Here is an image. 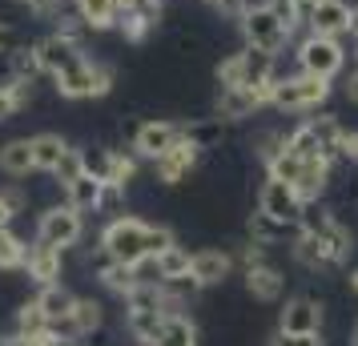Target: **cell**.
<instances>
[{
  "instance_id": "obj_18",
  "label": "cell",
  "mask_w": 358,
  "mask_h": 346,
  "mask_svg": "<svg viewBox=\"0 0 358 346\" xmlns=\"http://www.w3.org/2000/svg\"><path fill=\"white\" fill-rule=\"evenodd\" d=\"M245 290H250L254 302H282V294H286V278H282L278 266L258 262V266L245 270Z\"/></svg>"
},
{
  "instance_id": "obj_35",
  "label": "cell",
  "mask_w": 358,
  "mask_h": 346,
  "mask_svg": "<svg viewBox=\"0 0 358 346\" xmlns=\"http://www.w3.org/2000/svg\"><path fill=\"white\" fill-rule=\"evenodd\" d=\"M189 266H194V254H189L185 246H169L165 254H157V270H162V282L189 278Z\"/></svg>"
},
{
  "instance_id": "obj_32",
  "label": "cell",
  "mask_w": 358,
  "mask_h": 346,
  "mask_svg": "<svg viewBox=\"0 0 358 346\" xmlns=\"http://www.w3.org/2000/svg\"><path fill=\"white\" fill-rule=\"evenodd\" d=\"M185 137L201 149H213L222 145V137H226V121L222 117H201V121H185Z\"/></svg>"
},
{
  "instance_id": "obj_33",
  "label": "cell",
  "mask_w": 358,
  "mask_h": 346,
  "mask_svg": "<svg viewBox=\"0 0 358 346\" xmlns=\"http://www.w3.org/2000/svg\"><path fill=\"white\" fill-rule=\"evenodd\" d=\"M45 330H52V322L45 318V310L33 302H24L17 310V318H13V334H20V338H36V334H45Z\"/></svg>"
},
{
  "instance_id": "obj_40",
  "label": "cell",
  "mask_w": 358,
  "mask_h": 346,
  "mask_svg": "<svg viewBox=\"0 0 358 346\" xmlns=\"http://www.w3.org/2000/svg\"><path fill=\"white\" fill-rule=\"evenodd\" d=\"M24 45V36H20V29L13 24V20H0V57H8L13 49H20Z\"/></svg>"
},
{
  "instance_id": "obj_7",
  "label": "cell",
  "mask_w": 358,
  "mask_h": 346,
  "mask_svg": "<svg viewBox=\"0 0 358 346\" xmlns=\"http://www.w3.org/2000/svg\"><path fill=\"white\" fill-rule=\"evenodd\" d=\"M33 49H36V61H41V73H45V77H61L65 69H73L77 61L89 57L85 36H69V33H61V29H52V33H45L41 41H33Z\"/></svg>"
},
{
  "instance_id": "obj_37",
  "label": "cell",
  "mask_w": 358,
  "mask_h": 346,
  "mask_svg": "<svg viewBox=\"0 0 358 346\" xmlns=\"http://www.w3.org/2000/svg\"><path fill=\"white\" fill-rule=\"evenodd\" d=\"M81 173H85V149H73V145H69V153L61 157V165H57V173H52V178H57V185L65 189V185L77 182Z\"/></svg>"
},
{
  "instance_id": "obj_46",
  "label": "cell",
  "mask_w": 358,
  "mask_h": 346,
  "mask_svg": "<svg viewBox=\"0 0 358 346\" xmlns=\"http://www.w3.org/2000/svg\"><path fill=\"white\" fill-rule=\"evenodd\" d=\"M13 210H8V206H4V198H0V230H8V226H13Z\"/></svg>"
},
{
  "instance_id": "obj_15",
  "label": "cell",
  "mask_w": 358,
  "mask_h": 346,
  "mask_svg": "<svg viewBox=\"0 0 358 346\" xmlns=\"http://www.w3.org/2000/svg\"><path fill=\"white\" fill-rule=\"evenodd\" d=\"M238 258L229 250H194V266H189V278L206 290V286H222L234 274Z\"/></svg>"
},
{
  "instance_id": "obj_44",
  "label": "cell",
  "mask_w": 358,
  "mask_h": 346,
  "mask_svg": "<svg viewBox=\"0 0 358 346\" xmlns=\"http://www.w3.org/2000/svg\"><path fill=\"white\" fill-rule=\"evenodd\" d=\"M342 97H346V101H350V105L358 109V65L350 69V77L342 81Z\"/></svg>"
},
{
  "instance_id": "obj_28",
  "label": "cell",
  "mask_w": 358,
  "mask_h": 346,
  "mask_svg": "<svg viewBox=\"0 0 358 346\" xmlns=\"http://www.w3.org/2000/svg\"><path fill=\"white\" fill-rule=\"evenodd\" d=\"M137 153L133 149H109V169H105V185H121V189H129L137 182Z\"/></svg>"
},
{
  "instance_id": "obj_5",
  "label": "cell",
  "mask_w": 358,
  "mask_h": 346,
  "mask_svg": "<svg viewBox=\"0 0 358 346\" xmlns=\"http://www.w3.org/2000/svg\"><path fill=\"white\" fill-rule=\"evenodd\" d=\"M145 233H149V222L141 217H129V214H117L105 222V230L97 238V250L113 262H145L149 258V246H145Z\"/></svg>"
},
{
  "instance_id": "obj_20",
  "label": "cell",
  "mask_w": 358,
  "mask_h": 346,
  "mask_svg": "<svg viewBox=\"0 0 358 346\" xmlns=\"http://www.w3.org/2000/svg\"><path fill=\"white\" fill-rule=\"evenodd\" d=\"M97 282L109 290V294L117 298H129L137 286H141V274H137V266L129 262H113V258H105L101 254V262H97Z\"/></svg>"
},
{
  "instance_id": "obj_16",
  "label": "cell",
  "mask_w": 358,
  "mask_h": 346,
  "mask_svg": "<svg viewBox=\"0 0 358 346\" xmlns=\"http://www.w3.org/2000/svg\"><path fill=\"white\" fill-rule=\"evenodd\" d=\"M169 314L162 306H141V302H125V330H129L133 338L141 346H153L162 338V326Z\"/></svg>"
},
{
  "instance_id": "obj_45",
  "label": "cell",
  "mask_w": 358,
  "mask_h": 346,
  "mask_svg": "<svg viewBox=\"0 0 358 346\" xmlns=\"http://www.w3.org/2000/svg\"><path fill=\"white\" fill-rule=\"evenodd\" d=\"M45 346H81V338H69V334H57V330H52Z\"/></svg>"
},
{
  "instance_id": "obj_39",
  "label": "cell",
  "mask_w": 358,
  "mask_h": 346,
  "mask_svg": "<svg viewBox=\"0 0 358 346\" xmlns=\"http://www.w3.org/2000/svg\"><path fill=\"white\" fill-rule=\"evenodd\" d=\"M334 161H342V165H358V129H342Z\"/></svg>"
},
{
  "instance_id": "obj_13",
  "label": "cell",
  "mask_w": 358,
  "mask_h": 346,
  "mask_svg": "<svg viewBox=\"0 0 358 346\" xmlns=\"http://www.w3.org/2000/svg\"><path fill=\"white\" fill-rule=\"evenodd\" d=\"M278 330H286V334H322V302L310 294L286 298V306L278 314Z\"/></svg>"
},
{
  "instance_id": "obj_42",
  "label": "cell",
  "mask_w": 358,
  "mask_h": 346,
  "mask_svg": "<svg viewBox=\"0 0 358 346\" xmlns=\"http://www.w3.org/2000/svg\"><path fill=\"white\" fill-rule=\"evenodd\" d=\"M270 346H322V334H286V330H278Z\"/></svg>"
},
{
  "instance_id": "obj_26",
  "label": "cell",
  "mask_w": 358,
  "mask_h": 346,
  "mask_svg": "<svg viewBox=\"0 0 358 346\" xmlns=\"http://www.w3.org/2000/svg\"><path fill=\"white\" fill-rule=\"evenodd\" d=\"M73 8L89 24V33H109V29H117V0H73Z\"/></svg>"
},
{
  "instance_id": "obj_23",
  "label": "cell",
  "mask_w": 358,
  "mask_h": 346,
  "mask_svg": "<svg viewBox=\"0 0 358 346\" xmlns=\"http://www.w3.org/2000/svg\"><path fill=\"white\" fill-rule=\"evenodd\" d=\"M69 153V141L61 137V133H33V161H36V173H57V165H61V157Z\"/></svg>"
},
{
  "instance_id": "obj_1",
  "label": "cell",
  "mask_w": 358,
  "mask_h": 346,
  "mask_svg": "<svg viewBox=\"0 0 358 346\" xmlns=\"http://www.w3.org/2000/svg\"><path fill=\"white\" fill-rule=\"evenodd\" d=\"M238 33H242V45L262 49V52H278V57H282L286 45L298 41L290 20L282 17L270 0H250V8L238 17Z\"/></svg>"
},
{
  "instance_id": "obj_47",
  "label": "cell",
  "mask_w": 358,
  "mask_h": 346,
  "mask_svg": "<svg viewBox=\"0 0 358 346\" xmlns=\"http://www.w3.org/2000/svg\"><path fill=\"white\" fill-rule=\"evenodd\" d=\"M350 346H358V322L350 326Z\"/></svg>"
},
{
  "instance_id": "obj_2",
  "label": "cell",
  "mask_w": 358,
  "mask_h": 346,
  "mask_svg": "<svg viewBox=\"0 0 358 346\" xmlns=\"http://www.w3.org/2000/svg\"><path fill=\"white\" fill-rule=\"evenodd\" d=\"M330 93H334V81H322L314 73L294 69L286 77H278L270 109H278V113H286V117H306V113H318L330 101Z\"/></svg>"
},
{
  "instance_id": "obj_19",
  "label": "cell",
  "mask_w": 358,
  "mask_h": 346,
  "mask_svg": "<svg viewBox=\"0 0 358 346\" xmlns=\"http://www.w3.org/2000/svg\"><path fill=\"white\" fill-rule=\"evenodd\" d=\"M290 258L302 266V270H310V274H318V270H334L330 246H326L318 233H306V230H298V238L290 242Z\"/></svg>"
},
{
  "instance_id": "obj_4",
  "label": "cell",
  "mask_w": 358,
  "mask_h": 346,
  "mask_svg": "<svg viewBox=\"0 0 358 346\" xmlns=\"http://www.w3.org/2000/svg\"><path fill=\"white\" fill-rule=\"evenodd\" d=\"M52 85H57V97H65V101H97V97H109L113 93L117 69L109 61L85 57L73 69H65L61 77H52Z\"/></svg>"
},
{
  "instance_id": "obj_10",
  "label": "cell",
  "mask_w": 358,
  "mask_h": 346,
  "mask_svg": "<svg viewBox=\"0 0 358 346\" xmlns=\"http://www.w3.org/2000/svg\"><path fill=\"white\" fill-rule=\"evenodd\" d=\"M258 210L262 214L278 217V222H302V210H306V201L298 198V189H294L290 182H282V178H270L266 173V182H262L258 189Z\"/></svg>"
},
{
  "instance_id": "obj_29",
  "label": "cell",
  "mask_w": 358,
  "mask_h": 346,
  "mask_svg": "<svg viewBox=\"0 0 358 346\" xmlns=\"http://www.w3.org/2000/svg\"><path fill=\"white\" fill-rule=\"evenodd\" d=\"M4 69H8V77H17V81H36V77H45V73H41V61H36V49L29 41L4 57Z\"/></svg>"
},
{
  "instance_id": "obj_6",
  "label": "cell",
  "mask_w": 358,
  "mask_h": 346,
  "mask_svg": "<svg viewBox=\"0 0 358 346\" xmlns=\"http://www.w3.org/2000/svg\"><path fill=\"white\" fill-rule=\"evenodd\" d=\"M274 85H242V89H217V97H213V117H222L226 125L234 121H250L254 113L262 109H270V101H274Z\"/></svg>"
},
{
  "instance_id": "obj_27",
  "label": "cell",
  "mask_w": 358,
  "mask_h": 346,
  "mask_svg": "<svg viewBox=\"0 0 358 346\" xmlns=\"http://www.w3.org/2000/svg\"><path fill=\"white\" fill-rule=\"evenodd\" d=\"M29 101H33V81L4 77V81H0V125L13 121L20 109H29Z\"/></svg>"
},
{
  "instance_id": "obj_21",
  "label": "cell",
  "mask_w": 358,
  "mask_h": 346,
  "mask_svg": "<svg viewBox=\"0 0 358 346\" xmlns=\"http://www.w3.org/2000/svg\"><path fill=\"white\" fill-rule=\"evenodd\" d=\"M0 173L4 178H29V173H36L33 137H8L0 145Z\"/></svg>"
},
{
  "instance_id": "obj_22",
  "label": "cell",
  "mask_w": 358,
  "mask_h": 346,
  "mask_svg": "<svg viewBox=\"0 0 358 346\" xmlns=\"http://www.w3.org/2000/svg\"><path fill=\"white\" fill-rule=\"evenodd\" d=\"M298 230H302V226H294V222H278V217L262 214V210H254V214H250V238H254V242H262V246L294 242V238H298Z\"/></svg>"
},
{
  "instance_id": "obj_43",
  "label": "cell",
  "mask_w": 358,
  "mask_h": 346,
  "mask_svg": "<svg viewBox=\"0 0 358 346\" xmlns=\"http://www.w3.org/2000/svg\"><path fill=\"white\" fill-rule=\"evenodd\" d=\"M85 169L105 182V169H109V149H85Z\"/></svg>"
},
{
  "instance_id": "obj_11",
  "label": "cell",
  "mask_w": 358,
  "mask_h": 346,
  "mask_svg": "<svg viewBox=\"0 0 358 346\" xmlns=\"http://www.w3.org/2000/svg\"><path fill=\"white\" fill-rule=\"evenodd\" d=\"M201 153H206V149L194 145V141L185 137V141H178L173 149H165L162 157L153 161V178H157L162 185H181V182H189V173H194L197 165H201Z\"/></svg>"
},
{
  "instance_id": "obj_36",
  "label": "cell",
  "mask_w": 358,
  "mask_h": 346,
  "mask_svg": "<svg viewBox=\"0 0 358 346\" xmlns=\"http://www.w3.org/2000/svg\"><path fill=\"white\" fill-rule=\"evenodd\" d=\"M153 29H157V24H153V20H145L137 8H129V13H121V17H117V33H121V41H125V45H145Z\"/></svg>"
},
{
  "instance_id": "obj_38",
  "label": "cell",
  "mask_w": 358,
  "mask_h": 346,
  "mask_svg": "<svg viewBox=\"0 0 358 346\" xmlns=\"http://www.w3.org/2000/svg\"><path fill=\"white\" fill-rule=\"evenodd\" d=\"M145 246H149V258H157V254H165L169 246H178V233L169 230V226H149Z\"/></svg>"
},
{
  "instance_id": "obj_48",
  "label": "cell",
  "mask_w": 358,
  "mask_h": 346,
  "mask_svg": "<svg viewBox=\"0 0 358 346\" xmlns=\"http://www.w3.org/2000/svg\"><path fill=\"white\" fill-rule=\"evenodd\" d=\"M350 286H355V294H358V270H355V274H350Z\"/></svg>"
},
{
  "instance_id": "obj_31",
  "label": "cell",
  "mask_w": 358,
  "mask_h": 346,
  "mask_svg": "<svg viewBox=\"0 0 358 346\" xmlns=\"http://www.w3.org/2000/svg\"><path fill=\"white\" fill-rule=\"evenodd\" d=\"M153 346H197V326L185 314H169L165 326H162V338Z\"/></svg>"
},
{
  "instance_id": "obj_24",
  "label": "cell",
  "mask_w": 358,
  "mask_h": 346,
  "mask_svg": "<svg viewBox=\"0 0 358 346\" xmlns=\"http://www.w3.org/2000/svg\"><path fill=\"white\" fill-rule=\"evenodd\" d=\"M101 194H105V182L93 178L89 169H85L77 182L65 185V201L73 206V210H81V214H97L101 210Z\"/></svg>"
},
{
  "instance_id": "obj_49",
  "label": "cell",
  "mask_w": 358,
  "mask_h": 346,
  "mask_svg": "<svg viewBox=\"0 0 358 346\" xmlns=\"http://www.w3.org/2000/svg\"><path fill=\"white\" fill-rule=\"evenodd\" d=\"M350 45H355V52H350V57H355V61H358V36H355V41H350Z\"/></svg>"
},
{
  "instance_id": "obj_9",
  "label": "cell",
  "mask_w": 358,
  "mask_h": 346,
  "mask_svg": "<svg viewBox=\"0 0 358 346\" xmlns=\"http://www.w3.org/2000/svg\"><path fill=\"white\" fill-rule=\"evenodd\" d=\"M178 141H185V121H165V117H149L133 129L129 149L141 161H157L165 149H173Z\"/></svg>"
},
{
  "instance_id": "obj_17",
  "label": "cell",
  "mask_w": 358,
  "mask_h": 346,
  "mask_svg": "<svg viewBox=\"0 0 358 346\" xmlns=\"http://www.w3.org/2000/svg\"><path fill=\"white\" fill-rule=\"evenodd\" d=\"M105 326V306H101L97 298H77V306L69 314L65 322H57V334H69V338H89V334H97Z\"/></svg>"
},
{
  "instance_id": "obj_14",
  "label": "cell",
  "mask_w": 358,
  "mask_h": 346,
  "mask_svg": "<svg viewBox=\"0 0 358 346\" xmlns=\"http://www.w3.org/2000/svg\"><path fill=\"white\" fill-rule=\"evenodd\" d=\"M20 274H29V282H36V286H52V282H61V274H65V250H57V246H49V242L33 238Z\"/></svg>"
},
{
  "instance_id": "obj_34",
  "label": "cell",
  "mask_w": 358,
  "mask_h": 346,
  "mask_svg": "<svg viewBox=\"0 0 358 346\" xmlns=\"http://www.w3.org/2000/svg\"><path fill=\"white\" fill-rule=\"evenodd\" d=\"M213 81H217V89H242L245 85V52H229V57H222L217 61V69H213Z\"/></svg>"
},
{
  "instance_id": "obj_25",
  "label": "cell",
  "mask_w": 358,
  "mask_h": 346,
  "mask_svg": "<svg viewBox=\"0 0 358 346\" xmlns=\"http://www.w3.org/2000/svg\"><path fill=\"white\" fill-rule=\"evenodd\" d=\"M36 306H41V310H45V318L57 326V322H65L69 314H73V306H77V294L69 290L65 282H52V286H41Z\"/></svg>"
},
{
  "instance_id": "obj_51",
  "label": "cell",
  "mask_w": 358,
  "mask_h": 346,
  "mask_svg": "<svg viewBox=\"0 0 358 346\" xmlns=\"http://www.w3.org/2000/svg\"><path fill=\"white\" fill-rule=\"evenodd\" d=\"M310 4H314V0H310Z\"/></svg>"
},
{
  "instance_id": "obj_41",
  "label": "cell",
  "mask_w": 358,
  "mask_h": 346,
  "mask_svg": "<svg viewBox=\"0 0 358 346\" xmlns=\"http://www.w3.org/2000/svg\"><path fill=\"white\" fill-rule=\"evenodd\" d=\"M0 198H4V206H8L13 214H24V210H29V194H24V189H20L17 182L4 185V189H0Z\"/></svg>"
},
{
  "instance_id": "obj_3",
  "label": "cell",
  "mask_w": 358,
  "mask_h": 346,
  "mask_svg": "<svg viewBox=\"0 0 358 346\" xmlns=\"http://www.w3.org/2000/svg\"><path fill=\"white\" fill-rule=\"evenodd\" d=\"M346 41L342 36H322V33H302L294 41V65L302 73H314L322 81H338L342 69H346Z\"/></svg>"
},
{
  "instance_id": "obj_50",
  "label": "cell",
  "mask_w": 358,
  "mask_h": 346,
  "mask_svg": "<svg viewBox=\"0 0 358 346\" xmlns=\"http://www.w3.org/2000/svg\"><path fill=\"white\" fill-rule=\"evenodd\" d=\"M13 4H20V8H29V0H13Z\"/></svg>"
},
{
  "instance_id": "obj_30",
  "label": "cell",
  "mask_w": 358,
  "mask_h": 346,
  "mask_svg": "<svg viewBox=\"0 0 358 346\" xmlns=\"http://www.w3.org/2000/svg\"><path fill=\"white\" fill-rule=\"evenodd\" d=\"M24 258H29V242H24L13 226H8V230H0V270H4V274L24 270Z\"/></svg>"
},
{
  "instance_id": "obj_8",
  "label": "cell",
  "mask_w": 358,
  "mask_h": 346,
  "mask_svg": "<svg viewBox=\"0 0 358 346\" xmlns=\"http://www.w3.org/2000/svg\"><path fill=\"white\" fill-rule=\"evenodd\" d=\"M36 238L57 246V250H73L85 238V214L73 210L69 201L65 206H49L45 214L36 217Z\"/></svg>"
},
{
  "instance_id": "obj_12",
  "label": "cell",
  "mask_w": 358,
  "mask_h": 346,
  "mask_svg": "<svg viewBox=\"0 0 358 346\" xmlns=\"http://www.w3.org/2000/svg\"><path fill=\"white\" fill-rule=\"evenodd\" d=\"M350 20H355V4L350 0H314L306 17V33L322 36H350Z\"/></svg>"
}]
</instances>
